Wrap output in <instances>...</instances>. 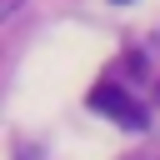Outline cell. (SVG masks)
<instances>
[{"instance_id":"cell-3","label":"cell","mask_w":160,"mask_h":160,"mask_svg":"<svg viewBox=\"0 0 160 160\" xmlns=\"http://www.w3.org/2000/svg\"><path fill=\"white\" fill-rule=\"evenodd\" d=\"M115 5H130V0H115Z\"/></svg>"},{"instance_id":"cell-2","label":"cell","mask_w":160,"mask_h":160,"mask_svg":"<svg viewBox=\"0 0 160 160\" xmlns=\"http://www.w3.org/2000/svg\"><path fill=\"white\" fill-rule=\"evenodd\" d=\"M20 10V0H0V15H15Z\"/></svg>"},{"instance_id":"cell-4","label":"cell","mask_w":160,"mask_h":160,"mask_svg":"<svg viewBox=\"0 0 160 160\" xmlns=\"http://www.w3.org/2000/svg\"><path fill=\"white\" fill-rule=\"evenodd\" d=\"M155 95H160V90H155Z\"/></svg>"},{"instance_id":"cell-1","label":"cell","mask_w":160,"mask_h":160,"mask_svg":"<svg viewBox=\"0 0 160 160\" xmlns=\"http://www.w3.org/2000/svg\"><path fill=\"white\" fill-rule=\"evenodd\" d=\"M90 105L100 110V115H110L115 125H125V130H145V110L130 100V90H120L115 80H105V85H95L90 90Z\"/></svg>"}]
</instances>
